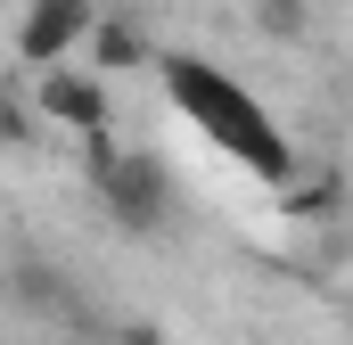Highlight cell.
Instances as JSON below:
<instances>
[{"instance_id": "6da1fadb", "label": "cell", "mask_w": 353, "mask_h": 345, "mask_svg": "<svg viewBox=\"0 0 353 345\" xmlns=\"http://www.w3.org/2000/svg\"><path fill=\"white\" fill-rule=\"evenodd\" d=\"M157 75H165V99L181 107V124H189L197 140H214L239 172H255L271 189L296 181V140L271 124V107L239 83L230 66H214V58H197V50H157Z\"/></svg>"}, {"instance_id": "7a4b0ae2", "label": "cell", "mask_w": 353, "mask_h": 345, "mask_svg": "<svg viewBox=\"0 0 353 345\" xmlns=\"http://www.w3.org/2000/svg\"><path fill=\"white\" fill-rule=\"evenodd\" d=\"M99 206H107V222L115 230H132V239H157L165 222H173V181L157 157H140V148H99Z\"/></svg>"}, {"instance_id": "3957f363", "label": "cell", "mask_w": 353, "mask_h": 345, "mask_svg": "<svg viewBox=\"0 0 353 345\" xmlns=\"http://www.w3.org/2000/svg\"><path fill=\"white\" fill-rule=\"evenodd\" d=\"M33 115H41V132H66V140H107V124H115V99H107V75H90L83 58L74 66H50V75H33Z\"/></svg>"}, {"instance_id": "277c9868", "label": "cell", "mask_w": 353, "mask_h": 345, "mask_svg": "<svg viewBox=\"0 0 353 345\" xmlns=\"http://www.w3.org/2000/svg\"><path fill=\"white\" fill-rule=\"evenodd\" d=\"M90 25H99V0H25V8H17V58H25L33 75L74 66L83 41H90Z\"/></svg>"}, {"instance_id": "5b68a950", "label": "cell", "mask_w": 353, "mask_h": 345, "mask_svg": "<svg viewBox=\"0 0 353 345\" xmlns=\"http://www.w3.org/2000/svg\"><path fill=\"white\" fill-rule=\"evenodd\" d=\"M83 66L90 75H140V66H157V41H148L140 17L99 8V25H90V41H83Z\"/></svg>"}, {"instance_id": "8992f818", "label": "cell", "mask_w": 353, "mask_h": 345, "mask_svg": "<svg viewBox=\"0 0 353 345\" xmlns=\"http://www.w3.org/2000/svg\"><path fill=\"white\" fill-rule=\"evenodd\" d=\"M8 296H17L25 313H74V279H66L58 263H17V271H8Z\"/></svg>"}, {"instance_id": "52a82bcc", "label": "cell", "mask_w": 353, "mask_h": 345, "mask_svg": "<svg viewBox=\"0 0 353 345\" xmlns=\"http://www.w3.org/2000/svg\"><path fill=\"white\" fill-rule=\"evenodd\" d=\"M247 17H255V33L279 41V50H296L312 33V0H247Z\"/></svg>"}, {"instance_id": "ba28073f", "label": "cell", "mask_w": 353, "mask_h": 345, "mask_svg": "<svg viewBox=\"0 0 353 345\" xmlns=\"http://www.w3.org/2000/svg\"><path fill=\"white\" fill-rule=\"evenodd\" d=\"M33 132H41V115H33V99H25V90H8V83H0V148H25Z\"/></svg>"}, {"instance_id": "9c48e42d", "label": "cell", "mask_w": 353, "mask_h": 345, "mask_svg": "<svg viewBox=\"0 0 353 345\" xmlns=\"http://www.w3.org/2000/svg\"><path fill=\"white\" fill-rule=\"evenodd\" d=\"M115 345H165L157 329H115Z\"/></svg>"}]
</instances>
